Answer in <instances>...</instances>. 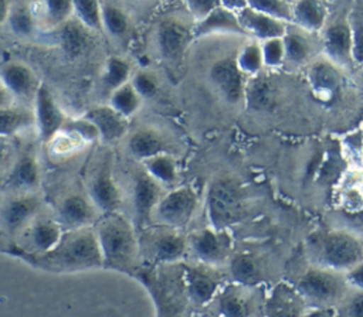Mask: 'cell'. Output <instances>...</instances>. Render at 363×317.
Masks as SVG:
<instances>
[{"label": "cell", "instance_id": "obj_1", "mask_svg": "<svg viewBox=\"0 0 363 317\" xmlns=\"http://www.w3.org/2000/svg\"><path fill=\"white\" fill-rule=\"evenodd\" d=\"M28 266L54 275L77 273L104 267L94 226L64 231L58 243L45 253L17 258Z\"/></svg>", "mask_w": 363, "mask_h": 317}, {"label": "cell", "instance_id": "obj_2", "mask_svg": "<svg viewBox=\"0 0 363 317\" xmlns=\"http://www.w3.org/2000/svg\"><path fill=\"white\" fill-rule=\"evenodd\" d=\"M104 269L135 276L142 266L139 234L121 211L106 212L94 225Z\"/></svg>", "mask_w": 363, "mask_h": 317}, {"label": "cell", "instance_id": "obj_3", "mask_svg": "<svg viewBox=\"0 0 363 317\" xmlns=\"http://www.w3.org/2000/svg\"><path fill=\"white\" fill-rule=\"evenodd\" d=\"M115 156L108 146L94 158L85 183V191L102 214L119 211L123 197L115 178Z\"/></svg>", "mask_w": 363, "mask_h": 317}, {"label": "cell", "instance_id": "obj_4", "mask_svg": "<svg viewBox=\"0 0 363 317\" xmlns=\"http://www.w3.org/2000/svg\"><path fill=\"white\" fill-rule=\"evenodd\" d=\"M138 234L142 263L150 267L177 263L187 252V236L180 229L149 225Z\"/></svg>", "mask_w": 363, "mask_h": 317}, {"label": "cell", "instance_id": "obj_5", "mask_svg": "<svg viewBox=\"0 0 363 317\" xmlns=\"http://www.w3.org/2000/svg\"><path fill=\"white\" fill-rule=\"evenodd\" d=\"M62 234L64 228L54 212L44 209L11 241L7 255L20 258L45 253L58 243Z\"/></svg>", "mask_w": 363, "mask_h": 317}, {"label": "cell", "instance_id": "obj_6", "mask_svg": "<svg viewBox=\"0 0 363 317\" xmlns=\"http://www.w3.org/2000/svg\"><path fill=\"white\" fill-rule=\"evenodd\" d=\"M45 209L37 192H13L0 190V229L13 241L35 217Z\"/></svg>", "mask_w": 363, "mask_h": 317}, {"label": "cell", "instance_id": "obj_7", "mask_svg": "<svg viewBox=\"0 0 363 317\" xmlns=\"http://www.w3.org/2000/svg\"><path fill=\"white\" fill-rule=\"evenodd\" d=\"M244 209V197L240 185L230 177H218L207 191V212L211 225L223 229L240 219Z\"/></svg>", "mask_w": 363, "mask_h": 317}, {"label": "cell", "instance_id": "obj_8", "mask_svg": "<svg viewBox=\"0 0 363 317\" xmlns=\"http://www.w3.org/2000/svg\"><path fill=\"white\" fill-rule=\"evenodd\" d=\"M199 197L193 187L179 185L167 190L160 198L152 217V225L183 229L193 218Z\"/></svg>", "mask_w": 363, "mask_h": 317}, {"label": "cell", "instance_id": "obj_9", "mask_svg": "<svg viewBox=\"0 0 363 317\" xmlns=\"http://www.w3.org/2000/svg\"><path fill=\"white\" fill-rule=\"evenodd\" d=\"M166 192V188L157 183L140 164L130 175V207L132 222L138 232L152 225V217L156 205Z\"/></svg>", "mask_w": 363, "mask_h": 317}, {"label": "cell", "instance_id": "obj_10", "mask_svg": "<svg viewBox=\"0 0 363 317\" xmlns=\"http://www.w3.org/2000/svg\"><path fill=\"white\" fill-rule=\"evenodd\" d=\"M52 212L64 231L94 226L102 215L85 190L68 191L64 194L57 201Z\"/></svg>", "mask_w": 363, "mask_h": 317}, {"label": "cell", "instance_id": "obj_11", "mask_svg": "<svg viewBox=\"0 0 363 317\" xmlns=\"http://www.w3.org/2000/svg\"><path fill=\"white\" fill-rule=\"evenodd\" d=\"M208 81L227 103L237 105L244 100L248 78L237 65L235 55L217 58L208 68Z\"/></svg>", "mask_w": 363, "mask_h": 317}, {"label": "cell", "instance_id": "obj_12", "mask_svg": "<svg viewBox=\"0 0 363 317\" xmlns=\"http://www.w3.org/2000/svg\"><path fill=\"white\" fill-rule=\"evenodd\" d=\"M38 140L48 144L62 129L67 115L45 82H41L33 103Z\"/></svg>", "mask_w": 363, "mask_h": 317}, {"label": "cell", "instance_id": "obj_13", "mask_svg": "<svg viewBox=\"0 0 363 317\" xmlns=\"http://www.w3.org/2000/svg\"><path fill=\"white\" fill-rule=\"evenodd\" d=\"M319 40L322 55H325L343 69L354 65L353 37L347 18L329 21L319 34Z\"/></svg>", "mask_w": 363, "mask_h": 317}, {"label": "cell", "instance_id": "obj_14", "mask_svg": "<svg viewBox=\"0 0 363 317\" xmlns=\"http://www.w3.org/2000/svg\"><path fill=\"white\" fill-rule=\"evenodd\" d=\"M41 184V167L31 147L20 149L16 161L0 184L1 191L37 192Z\"/></svg>", "mask_w": 363, "mask_h": 317}, {"label": "cell", "instance_id": "obj_15", "mask_svg": "<svg viewBox=\"0 0 363 317\" xmlns=\"http://www.w3.org/2000/svg\"><path fill=\"white\" fill-rule=\"evenodd\" d=\"M0 76L17 103L33 106L41 81L30 65L17 59L4 61L0 64Z\"/></svg>", "mask_w": 363, "mask_h": 317}, {"label": "cell", "instance_id": "obj_16", "mask_svg": "<svg viewBox=\"0 0 363 317\" xmlns=\"http://www.w3.org/2000/svg\"><path fill=\"white\" fill-rule=\"evenodd\" d=\"M193 40V27L180 18L164 17L156 27V45L166 61L180 62Z\"/></svg>", "mask_w": 363, "mask_h": 317}, {"label": "cell", "instance_id": "obj_17", "mask_svg": "<svg viewBox=\"0 0 363 317\" xmlns=\"http://www.w3.org/2000/svg\"><path fill=\"white\" fill-rule=\"evenodd\" d=\"M84 116L95 125L99 140L106 146L122 140L129 133V119L115 110L109 103L94 105Z\"/></svg>", "mask_w": 363, "mask_h": 317}, {"label": "cell", "instance_id": "obj_18", "mask_svg": "<svg viewBox=\"0 0 363 317\" xmlns=\"http://www.w3.org/2000/svg\"><path fill=\"white\" fill-rule=\"evenodd\" d=\"M305 68L306 81L318 95H332L345 81V69L322 54L315 57Z\"/></svg>", "mask_w": 363, "mask_h": 317}, {"label": "cell", "instance_id": "obj_19", "mask_svg": "<svg viewBox=\"0 0 363 317\" xmlns=\"http://www.w3.org/2000/svg\"><path fill=\"white\" fill-rule=\"evenodd\" d=\"M126 151L139 163L160 153H170L169 143L163 133L150 126H142L128 133Z\"/></svg>", "mask_w": 363, "mask_h": 317}, {"label": "cell", "instance_id": "obj_20", "mask_svg": "<svg viewBox=\"0 0 363 317\" xmlns=\"http://www.w3.org/2000/svg\"><path fill=\"white\" fill-rule=\"evenodd\" d=\"M216 34H231V35H245L238 13L231 11L223 6L214 8L206 17L197 20L193 25V37L194 40L216 35Z\"/></svg>", "mask_w": 363, "mask_h": 317}, {"label": "cell", "instance_id": "obj_21", "mask_svg": "<svg viewBox=\"0 0 363 317\" xmlns=\"http://www.w3.org/2000/svg\"><path fill=\"white\" fill-rule=\"evenodd\" d=\"M186 297L196 304H204L211 300L217 292V280L213 273L201 265H183L182 269Z\"/></svg>", "mask_w": 363, "mask_h": 317}, {"label": "cell", "instance_id": "obj_22", "mask_svg": "<svg viewBox=\"0 0 363 317\" xmlns=\"http://www.w3.org/2000/svg\"><path fill=\"white\" fill-rule=\"evenodd\" d=\"M52 30V38L60 45V48L71 55L79 57L89 50L92 44V33L75 17H71L65 23L60 24Z\"/></svg>", "mask_w": 363, "mask_h": 317}, {"label": "cell", "instance_id": "obj_23", "mask_svg": "<svg viewBox=\"0 0 363 317\" xmlns=\"http://www.w3.org/2000/svg\"><path fill=\"white\" fill-rule=\"evenodd\" d=\"M238 18L244 31L247 33V37L254 38L257 41L284 37L289 25V23L262 14L250 7H245L244 10L238 11Z\"/></svg>", "mask_w": 363, "mask_h": 317}, {"label": "cell", "instance_id": "obj_24", "mask_svg": "<svg viewBox=\"0 0 363 317\" xmlns=\"http://www.w3.org/2000/svg\"><path fill=\"white\" fill-rule=\"evenodd\" d=\"M311 33L301 30L299 27L289 23L282 40L285 45V59L286 64L292 67H306L316 54V45L312 41Z\"/></svg>", "mask_w": 363, "mask_h": 317}, {"label": "cell", "instance_id": "obj_25", "mask_svg": "<svg viewBox=\"0 0 363 317\" xmlns=\"http://www.w3.org/2000/svg\"><path fill=\"white\" fill-rule=\"evenodd\" d=\"M291 23L306 33L319 35L329 23L328 7L322 0H295Z\"/></svg>", "mask_w": 363, "mask_h": 317}, {"label": "cell", "instance_id": "obj_26", "mask_svg": "<svg viewBox=\"0 0 363 317\" xmlns=\"http://www.w3.org/2000/svg\"><path fill=\"white\" fill-rule=\"evenodd\" d=\"M326 262L336 267L357 265L362 258V248L356 239L346 234H333L323 243Z\"/></svg>", "mask_w": 363, "mask_h": 317}, {"label": "cell", "instance_id": "obj_27", "mask_svg": "<svg viewBox=\"0 0 363 317\" xmlns=\"http://www.w3.org/2000/svg\"><path fill=\"white\" fill-rule=\"evenodd\" d=\"M187 250L203 263H216L224 256L225 241L216 228L200 229L187 236Z\"/></svg>", "mask_w": 363, "mask_h": 317}, {"label": "cell", "instance_id": "obj_28", "mask_svg": "<svg viewBox=\"0 0 363 317\" xmlns=\"http://www.w3.org/2000/svg\"><path fill=\"white\" fill-rule=\"evenodd\" d=\"M31 127H35L33 106L16 102L0 108V136L16 139V136Z\"/></svg>", "mask_w": 363, "mask_h": 317}, {"label": "cell", "instance_id": "obj_29", "mask_svg": "<svg viewBox=\"0 0 363 317\" xmlns=\"http://www.w3.org/2000/svg\"><path fill=\"white\" fill-rule=\"evenodd\" d=\"M30 4L38 21L43 18L51 28H55L74 17L72 0H30Z\"/></svg>", "mask_w": 363, "mask_h": 317}, {"label": "cell", "instance_id": "obj_30", "mask_svg": "<svg viewBox=\"0 0 363 317\" xmlns=\"http://www.w3.org/2000/svg\"><path fill=\"white\" fill-rule=\"evenodd\" d=\"M7 25L10 31L20 38H30L35 34L38 18L30 1H13Z\"/></svg>", "mask_w": 363, "mask_h": 317}, {"label": "cell", "instance_id": "obj_31", "mask_svg": "<svg viewBox=\"0 0 363 317\" xmlns=\"http://www.w3.org/2000/svg\"><path fill=\"white\" fill-rule=\"evenodd\" d=\"M142 167L164 188L174 187L179 178L177 161L172 153H160L140 163Z\"/></svg>", "mask_w": 363, "mask_h": 317}, {"label": "cell", "instance_id": "obj_32", "mask_svg": "<svg viewBox=\"0 0 363 317\" xmlns=\"http://www.w3.org/2000/svg\"><path fill=\"white\" fill-rule=\"evenodd\" d=\"M130 78H132V67L128 59L119 55L108 57L101 74V81L105 91L111 93L119 86L128 83Z\"/></svg>", "mask_w": 363, "mask_h": 317}, {"label": "cell", "instance_id": "obj_33", "mask_svg": "<svg viewBox=\"0 0 363 317\" xmlns=\"http://www.w3.org/2000/svg\"><path fill=\"white\" fill-rule=\"evenodd\" d=\"M301 289L305 294L313 299L326 300L333 297L337 290L339 284L337 280L325 272H309L301 280Z\"/></svg>", "mask_w": 363, "mask_h": 317}, {"label": "cell", "instance_id": "obj_34", "mask_svg": "<svg viewBox=\"0 0 363 317\" xmlns=\"http://www.w3.org/2000/svg\"><path fill=\"white\" fill-rule=\"evenodd\" d=\"M102 27L109 35L123 40L130 31V18L128 13L118 4L104 3L102 4Z\"/></svg>", "mask_w": 363, "mask_h": 317}, {"label": "cell", "instance_id": "obj_35", "mask_svg": "<svg viewBox=\"0 0 363 317\" xmlns=\"http://www.w3.org/2000/svg\"><path fill=\"white\" fill-rule=\"evenodd\" d=\"M143 103V98L133 88L130 81L109 93V105L125 117L135 116Z\"/></svg>", "mask_w": 363, "mask_h": 317}, {"label": "cell", "instance_id": "obj_36", "mask_svg": "<svg viewBox=\"0 0 363 317\" xmlns=\"http://www.w3.org/2000/svg\"><path fill=\"white\" fill-rule=\"evenodd\" d=\"M235 61L247 78L262 74L265 65L261 51V42L254 38H250V41H247L235 54Z\"/></svg>", "mask_w": 363, "mask_h": 317}, {"label": "cell", "instance_id": "obj_37", "mask_svg": "<svg viewBox=\"0 0 363 317\" xmlns=\"http://www.w3.org/2000/svg\"><path fill=\"white\" fill-rule=\"evenodd\" d=\"M74 17L94 33H102V3L101 0H72Z\"/></svg>", "mask_w": 363, "mask_h": 317}, {"label": "cell", "instance_id": "obj_38", "mask_svg": "<svg viewBox=\"0 0 363 317\" xmlns=\"http://www.w3.org/2000/svg\"><path fill=\"white\" fill-rule=\"evenodd\" d=\"M248 7L285 23L292 21V3L289 0H248Z\"/></svg>", "mask_w": 363, "mask_h": 317}, {"label": "cell", "instance_id": "obj_39", "mask_svg": "<svg viewBox=\"0 0 363 317\" xmlns=\"http://www.w3.org/2000/svg\"><path fill=\"white\" fill-rule=\"evenodd\" d=\"M353 37V59L354 65H363V1L357 3L347 17Z\"/></svg>", "mask_w": 363, "mask_h": 317}, {"label": "cell", "instance_id": "obj_40", "mask_svg": "<svg viewBox=\"0 0 363 317\" xmlns=\"http://www.w3.org/2000/svg\"><path fill=\"white\" fill-rule=\"evenodd\" d=\"M61 130L68 132V133L79 137L86 144H92V143L99 140V133H98L95 125L88 117H85L84 115L78 116V117H69L68 116Z\"/></svg>", "mask_w": 363, "mask_h": 317}, {"label": "cell", "instance_id": "obj_41", "mask_svg": "<svg viewBox=\"0 0 363 317\" xmlns=\"http://www.w3.org/2000/svg\"><path fill=\"white\" fill-rule=\"evenodd\" d=\"M261 42V51L265 69H278L286 64L285 45L282 37L269 38Z\"/></svg>", "mask_w": 363, "mask_h": 317}, {"label": "cell", "instance_id": "obj_42", "mask_svg": "<svg viewBox=\"0 0 363 317\" xmlns=\"http://www.w3.org/2000/svg\"><path fill=\"white\" fill-rule=\"evenodd\" d=\"M130 83L138 91V93L143 98V100L156 96L160 88L157 75L150 69H139L135 74H132Z\"/></svg>", "mask_w": 363, "mask_h": 317}, {"label": "cell", "instance_id": "obj_43", "mask_svg": "<svg viewBox=\"0 0 363 317\" xmlns=\"http://www.w3.org/2000/svg\"><path fill=\"white\" fill-rule=\"evenodd\" d=\"M230 269H231V275L240 283H245V284L252 283L258 276V270H257V266H255L254 260L250 259L248 256H244V255L235 256L231 260Z\"/></svg>", "mask_w": 363, "mask_h": 317}, {"label": "cell", "instance_id": "obj_44", "mask_svg": "<svg viewBox=\"0 0 363 317\" xmlns=\"http://www.w3.org/2000/svg\"><path fill=\"white\" fill-rule=\"evenodd\" d=\"M18 151L20 149L16 143V139L0 136V184L16 161Z\"/></svg>", "mask_w": 363, "mask_h": 317}, {"label": "cell", "instance_id": "obj_45", "mask_svg": "<svg viewBox=\"0 0 363 317\" xmlns=\"http://www.w3.org/2000/svg\"><path fill=\"white\" fill-rule=\"evenodd\" d=\"M220 311L223 317H245L247 304L234 292H227L220 299Z\"/></svg>", "mask_w": 363, "mask_h": 317}, {"label": "cell", "instance_id": "obj_46", "mask_svg": "<svg viewBox=\"0 0 363 317\" xmlns=\"http://www.w3.org/2000/svg\"><path fill=\"white\" fill-rule=\"evenodd\" d=\"M190 14L197 20L206 17L208 13H211L214 8L220 7V0H183Z\"/></svg>", "mask_w": 363, "mask_h": 317}, {"label": "cell", "instance_id": "obj_47", "mask_svg": "<svg viewBox=\"0 0 363 317\" xmlns=\"http://www.w3.org/2000/svg\"><path fill=\"white\" fill-rule=\"evenodd\" d=\"M343 201L345 205L352 211H360L363 208V191L357 190L356 187H350L345 194H343Z\"/></svg>", "mask_w": 363, "mask_h": 317}, {"label": "cell", "instance_id": "obj_48", "mask_svg": "<svg viewBox=\"0 0 363 317\" xmlns=\"http://www.w3.org/2000/svg\"><path fill=\"white\" fill-rule=\"evenodd\" d=\"M13 0H0V31L7 25Z\"/></svg>", "mask_w": 363, "mask_h": 317}, {"label": "cell", "instance_id": "obj_49", "mask_svg": "<svg viewBox=\"0 0 363 317\" xmlns=\"http://www.w3.org/2000/svg\"><path fill=\"white\" fill-rule=\"evenodd\" d=\"M221 6L231 10V11H241L245 7H248V0H220Z\"/></svg>", "mask_w": 363, "mask_h": 317}, {"label": "cell", "instance_id": "obj_50", "mask_svg": "<svg viewBox=\"0 0 363 317\" xmlns=\"http://www.w3.org/2000/svg\"><path fill=\"white\" fill-rule=\"evenodd\" d=\"M16 103L14 98L11 96V93L9 92V89L6 88L1 76H0V108H4V106H10Z\"/></svg>", "mask_w": 363, "mask_h": 317}, {"label": "cell", "instance_id": "obj_51", "mask_svg": "<svg viewBox=\"0 0 363 317\" xmlns=\"http://www.w3.org/2000/svg\"><path fill=\"white\" fill-rule=\"evenodd\" d=\"M350 316L352 317H363V294L357 296L350 306Z\"/></svg>", "mask_w": 363, "mask_h": 317}, {"label": "cell", "instance_id": "obj_52", "mask_svg": "<svg viewBox=\"0 0 363 317\" xmlns=\"http://www.w3.org/2000/svg\"><path fill=\"white\" fill-rule=\"evenodd\" d=\"M350 279H352V282H353L356 286H359V287L363 289V263H359V265L353 269V272L350 273Z\"/></svg>", "mask_w": 363, "mask_h": 317}, {"label": "cell", "instance_id": "obj_53", "mask_svg": "<svg viewBox=\"0 0 363 317\" xmlns=\"http://www.w3.org/2000/svg\"><path fill=\"white\" fill-rule=\"evenodd\" d=\"M10 246H11L10 238L0 229V252L7 253L10 250Z\"/></svg>", "mask_w": 363, "mask_h": 317}, {"label": "cell", "instance_id": "obj_54", "mask_svg": "<svg viewBox=\"0 0 363 317\" xmlns=\"http://www.w3.org/2000/svg\"><path fill=\"white\" fill-rule=\"evenodd\" d=\"M360 68H362V76H363V65H362V67H360Z\"/></svg>", "mask_w": 363, "mask_h": 317}]
</instances>
